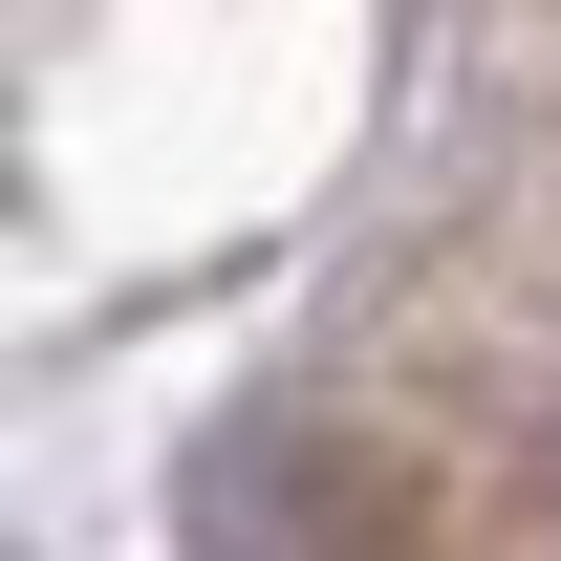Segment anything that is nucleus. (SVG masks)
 <instances>
[{
	"mask_svg": "<svg viewBox=\"0 0 561 561\" xmlns=\"http://www.w3.org/2000/svg\"><path fill=\"white\" fill-rule=\"evenodd\" d=\"M173 518L195 540H389V476H346V432H216Z\"/></svg>",
	"mask_w": 561,
	"mask_h": 561,
	"instance_id": "f257e3e1",
	"label": "nucleus"
},
{
	"mask_svg": "<svg viewBox=\"0 0 561 561\" xmlns=\"http://www.w3.org/2000/svg\"><path fill=\"white\" fill-rule=\"evenodd\" d=\"M540 518H561V411H540Z\"/></svg>",
	"mask_w": 561,
	"mask_h": 561,
	"instance_id": "f03ea898",
	"label": "nucleus"
}]
</instances>
